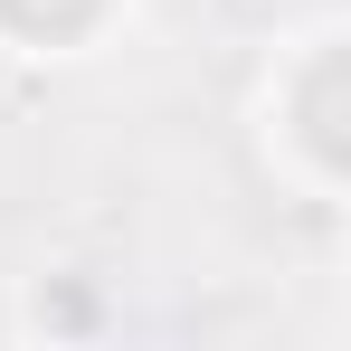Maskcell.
<instances>
[{"label": "cell", "mask_w": 351, "mask_h": 351, "mask_svg": "<svg viewBox=\"0 0 351 351\" xmlns=\"http://www.w3.org/2000/svg\"><path fill=\"white\" fill-rule=\"evenodd\" d=\"M10 323H19L29 342H95V332L114 323V294L95 285V276H29Z\"/></svg>", "instance_id": "obj_3"}, {"label": "cell", "mask_w": 351, "mask_h": 351, "mask_svg": "<svg viewBox=\"0 0 351 351\" xmlns=\"http://www.w3.org/2000/svg\"><path fill=\"white\" fill-rule=\"evenodd\" d=\"M143 0H0V66L10 76H76L133 38Z\"/></svg>", "instance_id": "obj_2"}, {"label": "cell", "mask_w": 351, "mask_h": 351, "mask_svg": "<svg viewBox=\"0 0 351 351\" xmlns=\"http://www.w3.org/2000/svg\"><path fill=\"white\" fill-rule=\"evenodd\" d=\"M247 152L313 219L351 209V19L304 10L266 38L247 76Z\"/></svg>", "instance_id": "obj_1"}]
</instances>
